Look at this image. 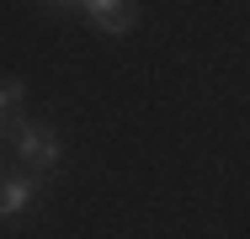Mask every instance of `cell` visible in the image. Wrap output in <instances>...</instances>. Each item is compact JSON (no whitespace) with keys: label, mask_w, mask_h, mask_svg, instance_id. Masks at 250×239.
Instances as JSON below:
<instances>
[{"label":"cell","mask_w":250,"mask_h":239,"mask_svg":"<svg viewBox=\"0 0 250 239\" xmlns=\"http://www.w3.org/2000/svg\"><path fill=\"white\" fill-rule=\"evenodd\" d=\"M0 133H5V117H0Z\"/></svg>","instance_id":"6"},{"label":"cell","mask_w":250,"mask_h":239,"mask_svg":"<svg viewBox=\"0 0 250 239\" xmlns=\"http://www.w3.org/2000/svg\"><path fill=\"white\" fill-rule=\"evenodd\" d=\"M21 80H0V117H11V112H16V106H21Z\"/></svg>","instance_id":"4"},{"label":"cell","mask_w":250,"mask_h":239,"mask_svg":"<svg viewBox=\"0 0 250 239\" xmlns=\"http://www.w3.org/2000/svg\"><path fill=\"white\" fill-rule=\"evenodd\" d=\"M38 202V181L32 176H0V218H16Z\"/></svg>","instance_id":"3"},{"label":"cell","mask_w":250,"mask_h":239,"mask_svg":"<svg viewBox=\"0 0 250 239\" xmlns=\"http://www.w3.org/2000/svg\"><path fill=\"white\" fill-rule=\"evenodd\" d=\"M16 159L27 170L53 176L59 170V133L53 128H38V122H16Z\"/></svg>","instance_id":"1"},{"label":"cell","mask_w":250,"mask_h":239,"mask_svg":"<svg viewBox=\"0 0 250 239\" xmlns=\"http://www.w3.org/2000/svg\"><path fill=\"white\" fill-rule=\"evenodd\" d=\"M80 11H91V21H96L106 38H123V32H133V5H128V0H85Z\"/></svg>","instance_id":"2"},{"label":"cell","mask_w":250,"mask_h":239,"mask_svg":"<svg viewBox=\"0 0 250 239\" xmlns=\"http://www.w3.org/2000/svg\"><path fill=\"white\" fill-rule=\"evenodd\" d=\"M43 5H59V11H80L85 0H43Z\"/></svg>","instance_id":"5"}]
</instances>
